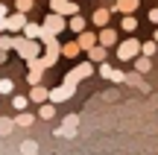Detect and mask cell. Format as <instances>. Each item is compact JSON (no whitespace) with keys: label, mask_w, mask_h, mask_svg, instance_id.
<instances>
[{"label":"cell","mask_w":158,"mask_h":155,"mask_svg":"<svg viewBox=\"0 0 158 155\" xmlns=\"http://www.w3.org/2000/svg\"><path fill=\"white\" fill-rule=\"evenodd\" d=\"M50 12H59V15H76L79 6L70 3V0H50Z\"/></svg>","instance_id":"52a82bcc"},{"label":"cell","mask_w":158,"mask_h":155,"mask_svg":"<svg viewBox=\"0 0 158 155\" xmlns=\"http://www.w3.org/2000/svg\"><path fill=\"white\" fill-rule=\"evenodd\" d=\"M12 129H15V120H9V117H0V138H3V135H9Z\"/></svg>","instance_id":"ffe728a7"},{"label":"cell","mask_w":158,"mask_h":155,"mask_svg":"<svg viewBox=\"0 0 158 155\" xmlns=\"http://www.w3.org/2000/svg\"><path fill=\"white\" fill-rule=\"evenodd\" d=\"M12 105H15L18 111H27V97H15V100H12Z\"/></svg>","instance_id":"f1b7e54d"},{"label":"cell","mask_w":158,"mask_h":155,"mask_svg":"<svg viewBox=\"0 0 158 155\" xmlns=\"http://www.w3.org/2000/svg\"><path fill=\"white\" fill-rule=\"evenodd\" d=\"M97 44V35H91V32H79V47H85V50H91V47Z\"/></svg>","instance_id":"4fadbf2b"},{"label":"cell","mask_w":158,"mask_h":155,"mask_svg":"<svg viewBox=\"0 0 158 155\" xmlns=\"http://www.w3.org/2000/svg\"><path fill=\"white\" fill-rule=\"evenodd\" d=\"M3 62H6V50L0 47V64H3Z\"/></svg>","instance_id":"836d02e7"},{"label":"cell","mask_w":158,"mask_h":155,"mask_svg":"<svg viewBox=\"0 0 158 155\" xmlns=\"http://www.w3.org/2000/svg\"><path fill=\"white\" fill-rule=\"evenodd\" d=\"M73 73L79 76V79H85V76H91V62H82V64H79V67L73 70Z\"/></svg>","instance_id":"cb8c5ba5"},{"label":"cell","mask_w":158,"mask_h":155,"mask_svg":"<svg viewBox=\"0 0 158 155\" xmlns=\"http://www.w3.org/2000/svg\"><path fill=\"white\" fill-rule=\"evenodd\" d=\"M23 23H27V12H15V15L6 18V29H12V32L23 29Z\"/></svg>","instance_id":"ba28073f"},{"label":"cell","mask_w":158,"mask_h":155,"mask_svg":"<svg viewBox=\"0 0 158 155\" xmlns=\"http://www.w3.org/2000/svg\"><path fill=\"white\" fill-rule=\"evenodd\" d=\"M155 47H158V41H155V38H152V41H143V44H141V53H143V56H152Z\"/></svg>","instance_id":"603a6c76"},{"label":"cell","mask_w":158,"mask_h":155,"mask_svg":"<svg viewBox=\"0 0 158 155\" xmlns=\"http://www.w3.org/2000/svg\"><path fill=\"white\" fill-rule=\"evenodd\" d=\"M18 12H32V0H18Z\"/></svg>","instance_id":"83f0119b"},{"label":"cell","mask_w":158,"mask_h":155,"mask_svg":"<svg viewBox=\"0 0 158 155\" xmlns=\"http://www.w3.org/2000/svg\"><path fill=\"white\" fill-rule=\"evenodd\" d=\"M135 56H141V41L126 38L123 44H117V59H120V62H126V59H135Z\"/></svg>","instance_id":"3957f363"},{"label":"cell","mask_w":158,"mask_h":155,"mask_svg":"<svg viewBox=\"0 0 158 155\" xmlns=\"http://www.w3.org/2000/svg\"><path fill=\"white\" fill-rule=\"evenodd\" d=\"M111 73H114V70H111V64H106V62H102V64H100V76H102V79H111Z\"/></svg>","instance_id":"4316f807"},{"label":"cell","mask_w":158,"mask_h":155,"mask_svg":"<svg viewBox=\"0 0 158 155\" xmlns=\"http://www.w3.org/2000/svg\"><path fill=\"white\" fill-rule=\"evenodd\" d=\"M94 23H97V27H106V23H108V9H97L94 12Z\"/></svg>","instance_id":"ac0fdd59"},{"label":"cell","mask_w":158,"mask_h":155,"mask_svg":"<svg viewBox=\"0 0 158 155\" xmlns=\"http://www.w3.org/2000/svg\"><path fill=\"white\" fill-rule=\"evenodd\" d=\"M53 64H56V59H50V56H38V59H32V62H27V67H29V82L38 85V82H41V73H44L47 67H53Z\"/></svg>","instance_id":"6da1fadb"},{"label":"cell","mask_w":158,"mask_h":155,"mask_svg":"<svg viewBox=\"0 0 158 155\" xmlns=\"http://www.w3.org/2000/svg\"><path fill=\"white\" fill-rule=\"evenodd\" d=\"M100 44H102V47L117 44V32H114V29H108V27H102V32H100Z\"/></svg>","instance_id":"9c48e42d"},{"label":"cell","mask_w":158,"mask_h":155,"mask_svg":"<svg viewBox=\"0 0 158 155\" xmlns=\"http://www.w3.org/2000/svg\"><path fill=\"white\" fill-rule=\"evenodd\" d=\"M32 120H35V117L32 114H29V111H21V114H18V120H15V126H32Z\"/></svg>","instance_id":"e0dca14e"},{"label":"cell","mask_w":158,"mask_h":155,"mask_svg":"<svg viewBox=\"0 0 158 155\" xmlns=\"http://www.w3.org/2000/svg\"><path fill=\"white\" fill-rule=\"evenodd\" d=\"M68 27L73 29V32H82V29H85V21H82V18H79V15H70V21H68Z\"/></svg>","instance_id":"d6986e66"},{"label":"cell","mask_w":158,"mask_h":155,"mask_svg":"<svg viewBox=\"0 0 158 155\" xmlns=\"http://www.w3.org/2000/svg\"><path fill=\"white\" fill-rule=\"evenodd\" d=\"M29 100H32V103H47V100H50V91H47V88H41V85H35L32 94H29Z\"/></svg>","instance_id":"30bf717a"},{"label":"cell","mask_w":158,"mask_h":155,"mask_svg":"<svg viewBox=\"0 0 158 155\" xmlns=\"http://www.w3.org/2000/svg\"><path fill=\"white\" fill-rule=\"evenodd\" d=\"M15 91V82L12 79H0V94H12Z\"/></svg>","instance_id":"484cf974"},{"label":"cell","mask_w":158,"mask_h":155,"mask_svg":"<svg viewBox=\"0 0 158 155\" xmlns=\"http://www.w3.org/2000/svg\"><path fill=\"white\" fill-rule=\"evenodd\" d=\"M76 126H79V117L70 114V117H64L62 129H56V135H59V138H73V135H76Z\"/></svg>","instance_id":"8992f818"},{"label":"cell","mask_w":158,"mask_h":155,"mask_svg":"<svg viewBox=\"0 0 158 155\" xmlns=\"http://www.w3.org/2000/svg\"><path fill=\"white\" fill-rule=\"evenodd\" d=\"M21 152L23 155H35V152H38V144H35V141H23V144H21Z\"/></svg>","instance_id":"7402d4cb"},{"label":"cell","mask_w":158,"mask_h":155,"mask_svg":"<svg viewBox=\"0 0 158 155\" xmlns=\"http://www.w3.org/2000/svg\"><path fill=\"white\" fill-rule=\"evenodd\" d=\"M73 91H76V85L64 82V85H59V88H53V91H50V103H64L68 97H73Z\"/></svg>","instance_id":"5b68a950"},{"label":"cell","mask_w":158,"mask_h":155,"mask_svg":"<svg viewBox=\"0 0 158 155\" xmlns=\"http://www.w3.org/2000/svg\"><path fill=\"white\" fill-rule=\"evenodd\" d=\"M88 59H91V62H106V47H102V44H94L88 50Z\"/></svg>","instance_id":"7c38bea8"},{"label":"cell","mask_w":158,"mask_h":155,"mask_svg":"<svg viewBox=\"0 0 158 155\" xmlns=\"http://www.w3.org/2000/svg\"><path fill=\"white\" fill-rule=\"evenodd\" d=\"M0 47H3V50H9V47H15V38H6V35H3V38H0Z\"/></svg>","instance_id":"f546056e"},{"label":"cell","mask_w":158,"mask_h":155,"mask_svg":"<svg viewBox=\"0 0 158 155\" xmlns=\"http://www.w3.org/2000/svg\"><path fill=\"white\" fill-rule=\"evenodd\" d=\"M135 9H138V0H117V12H123V15H129Z\"/></svg>","instance_id":"9a60e30c"},{"label":"cell","mask_w":158,"mask_h":155,"mask_svg":"<svg viewBox=\"0 0 158 155\" xmlns=\"http://www.w3.org/2000/svg\"><path fill=\"white\" fill-rule=\"evenodd\" d=\"M135 67H138V73H147V70L152 67V62H149V59L141 53V56H135Z\"/></svg>","instance_id":"5bb4252c"},{"label":"cell","mask_w":158,"mask_h":155,"mask_svg":"<svg viewBox=\"0 0 158 155\" xmlns=\"http://www.w3.org/2000/svg\"><path fill=\"white\" fill-rule=\"evenodd\" d=\"M152 38H155V41H158V29H155V32H152Z\"/></svg>","instance_id":"e575fe53"},{"label":"cell","mask_w":158,"mask_h":155,"mask_svg":"<svg viewBox=\"0 0 158 155\" xmlns=\"http://www.w3.org/2000/svg\"><path fill=\"white\" fill-rule=\"evenodd\" d=\"M111 82H126V73H123V70H114V73H111Z\"/></svg>","instance_id":"4dcf8cb0"},{"label":"cell","mask_w":158,"mask_h":155,"mask_svg":"<svg viewBox=\"0 0 158 155\" xmlns=\"http://www.w3.org/2000/svg\"><path fill=\"white\" fill-rule=\"evenodd\" d=\"M23 35H27V38H41V35H44V27H38V23H23Z\"/></svg>","instance_id":"8fae6325"},{"label":"cell","mask_w":158,"mask_h":155,"mask_svg":"<svg viewBox=\"0 0 158 155\" xmlns=\"http://www.w3.org/2000/svg\"><path fill=\"white\" fill-rule=\"evenodd\" d=\"M149 21H152V23H158V9H152V12H149Z\"/></svg>","instance_id":"d6a6232c"},{"label":"cell","mask_w":158,"mask_h":155,"mask_svg":"<svg viewBox=\"0 0 158 155\" xmlns=\"http://www.w3.org/2000/svg\"><path fill=\"white\" fill-rule=\"evenodd\" d=\"M64 27H68V23H64V15H59V12H50L47 21H44V29H47V32H53V35H59Z\"/></svg>","instance_id":"277c9868"},{"label":"cell","mask_w":158,"mask_h":155,"mask_svg":"<svg viewBox=\"0 0 158 155\" xmlns=\"http://www.w3.org/2000/svg\"><path fill=\"white\" fill-rule=\"evenodd\" d=\"M0 29H6V6H0Z\"/></svg>","instance_id":"1f68e13d"},{"label":"cell","mask_w":158,"mask_h":155,"mask_svg":"<svg viewBox=\"0 0 158 155\" xmlns=\"http://www.w3.org/2000/svg\"><path fill=\"white\" fill-rule=\"evenodd\" d=\"M79 50H82V47H79V41H70V44H62V53H64V56H70V59H73V56H79Z\"/></svg>","instance_id":"2e32d148"},{"label":"cell","mask_w":158,"mask_h":155,"mask_svg":"<svg viewBox=\"0 0 158 155\" xmlns=\"http://www.w3.org/2000/svg\"><path fill=\"white\" fill-rule=\"evenodd\" d=\"M53 114H56V105H50V100H47V105H41V117H44V120H50Z\"/></svg>","instance_id":"d4e9b609"},{"label":"cell","mask_w":158,"mask_h":155,"mask_svg":"<svg viewBox=\"0 0 158 155\" xmlns=\"http://www.w3.org/2000/svg\"><path fill=\"white\" fill-rule=\"evenodd\" d=\"M15 50L21 53V59H27V62H32V59H38L41 47L35 38H15Z\"/></svg>","instance_id":"7a4b0ae2"},{"label":"cell","mask_w":158,"mask_h":155,"mask_svg":"<svg viewBox=\"0 0 158 155\" xmlns=\"http://www.w3.org/2000/svg\"><path fill=\"white\" fill-rule=\"evenodd\" d=\"M120 27H123L126 32H135V29H138V21H135V18H132V15H126L123 21H120Z\"/></svg>","instance_id":"44dd1931"}]
</instances>
